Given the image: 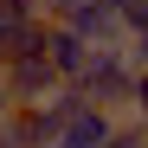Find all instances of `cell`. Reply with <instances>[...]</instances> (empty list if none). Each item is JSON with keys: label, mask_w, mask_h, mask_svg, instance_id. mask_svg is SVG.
<instances>
[{"label": "cell", "mask_w": 148, "mask_h": 148, "mask_svg": "<svg viewBox=\"0 0 148 148\" xmlns=\"http://www.w3.org/2000/svg\"><path fill=\"white\" fill-rule=\"evenodd\" d=\"M129 77H135L129 45H90V64L77 71V97L84 103H103V110H122L129 103Z\"/></svg>", "instance_id": "obj_1"}, {"label": "cell", "mask_w": 148, "mask_h": 148, "mask_svg": "<svg viewBox=\"0 0 148 148\" xmlns=\"http://www.w3.org/2000/svg\"><path fill=\"white\" fill-rule=\"evenodd\" d=\"M122 110H103V103H77L64 122H58V135L45 142V148H103V135H110V122H116Z\"/></svg>", "instance_id": "obj_2"}, {"label": "cell", "mask_w": 148, "mask_h": 148, "mask_svg": "<svg viewBox=\"0 0 148 148\" xmlns=\"http://www.w3.org/2000/svg\"><path fill=\"white\" fill-rule=\"evenodd\" d=\"M45 64L58 71V84H77V71L90 64V39H77L64 19H45Z\"/></svg>", "instance_id": "obj_3"}, {"label": "cell", "mask_w": 148, "mask_h": 148, "mask_svg": "<svg viewBox=\"0 0 148 148\" xmlns=\"http://www.w3.org/2000/svg\"><path fill=\"white\" fill-rule=\"evenodd\" d=\"M103 148H148V122L122 110V116L110 122V135H103Z\"/></svg>", "instance_id": "obj_4"}, {"label": "cell", "mask_w": 148, "mask_h": 148, "mask_svg": "<svg viewBox=\"0 0 148 148\" xmlns=\"http://www.w3.org/2000/svg\"><path fill=\"white\" fill-rule=\"evenodd\" d=\"M26 19H32V13L19 7V0H0V52H7V45H13V32L26 26Z\"/></svg>", "instance_id": "obj_5"}, {"label": "cell", "mask_w": 148, "mask_h": 148, "mask_svg": "<svg viewBox=\"0 0 148 148\" xmlns=\"http://www.w3.org/2000/svg\"><path fill=\"white\" fill-rule=\"evenodd\" d=\"M122 110L148 122V64H135V77H129V103H122Z\"/></svg>", "instance_id": "obj_6"}]
</instances>
